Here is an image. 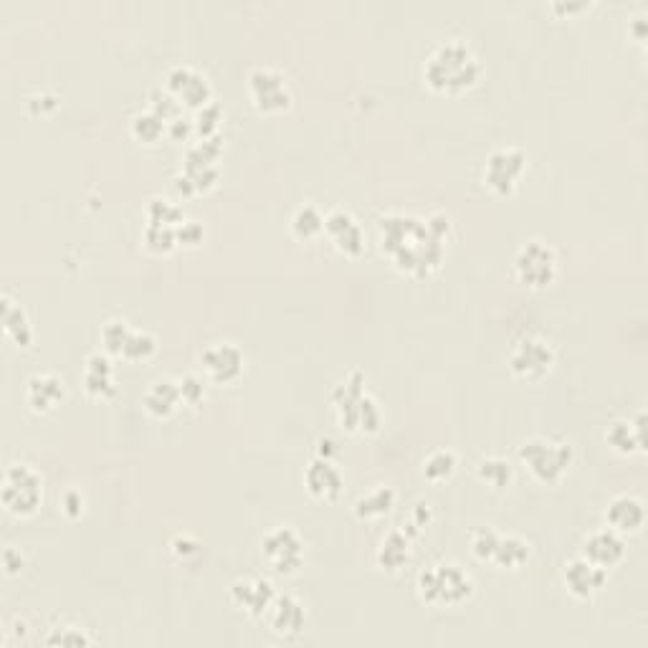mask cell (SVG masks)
I'll return each mask as SVG.
<instances>
[{
  "mask_svg": "<svg viewBox=\"0 0 648 648\" xmlns=\"http://www.w3.org/2000/svg\"><path fill=\"white\" fill-rule=\"evenodd\" d=\"M380 251L390 264L413 279H428L446 261V238L438 236L428 218L413 213H385L378 218Z\"/></svg>",
  "mask_w": 648,
  "mask_h": 648,
  "instance_id": "6da1fadb",
  "label": "cell"
},
{
  "mask_svg": "<svg viewBox=\"0 0 648 648\" xmlns=\"http://www.w3.org/2000/svg\"><path fill=\"white\" fill-rule=\"evenodd\" d=\"M481 71L484 69L474 49L461 38H449L428 54L423 64V81L431 92L454 97L474 87L481 79Z\"/></svg>",
  "mask_w": 648,
  "mask_h": 648,
  "instance_id": "7a4b0ae2",
  "label": "cell"
},
{
  "mask_svg": "<svg viewBox=\"0 0 648 648\" xmlns=\"http://www.w3.org/2000/svg\"><path fill=\"white\" fill-rule=\"evenodd\" d=\"M365 385H368L365 373L357 368L350 370L332 390V408L342 431L373 436L383 426V408Z\"/></svg>",
  "mask_w": 648,
  "mask_h": 648,
  "instance_id": "3957f363",
  "label": "cell"
},
{
  "mask_svg": "<svg viewBox=\"0 0 648 648\" xmlns=\"http://www.w3.org/2000/svg\"><path fill=\"white\" fill-rule=\"evenodd\" d=\"M519 461L527 466V471L532 474V479L540 484H560L565 479V474L570 471L575 461L573 443L562 441V438L552 436H530L519 443L517 449Z\"/></svg>",
  "mask_w": 648,
  "mask_h": 648,
  "instance_id": "277c9868",
  "label": "cell"
},
{
  "mask_svg": "<svg viewBox=\"0 0 648 648\" xmlns=\"http://www.w3.org/2000/svg\"><path fill=\"white\" fill-rule=\"evenodd\" d=\"M476 585L471 573L456 562H438V565L426 567L418 573L416 593L426 605H438V608H456L464 605L474 595Z\"/></svg>",
  "mask_w": 648,
  "mask_h": 648,
  "instance_id": "5b68a950",
  "label": "cell"
},
{
  "mask_svg": "<svg viewBox=\"0 0 648 648\" xmlns=\"http://www.w3.org/2000/svg\"><path fill=\"white\" fill-rule=\"evenodd\" d=\"M3 507L16 517H33L44 502V479L33 466L11 464L3 474Z\"/></svg>",
  "mask_w": 648,
  "mask_h": 648,
  "instance_id": "8992f818",
  "label": "cell"
},
{
  "mask_svg": "<svg viewBox=\"0 0 648 648\" xmlns=\"http://www.w3.org/2000/svg\"><path fill=\"white\" fill-rule=\"evenodd\" d=\"M514 274L530 289L552 287L557 274H560V261H557L555 249L540 238L524 241L514 254Z\"/></svg>",
  "mask_w": 648,
  "mask_h": 648,
  "instance_id": "52a82bcc",
  "label": "cell"
},
{
  "mask_svg": "<svg viewBox=\"0 0 648 648\" xmlns=\"http://www.w3.org/2000/svg\"><path fill=\"white\" fill-rule=\"evenodd\" d=\"M261 557L276 575H294L307 560V545L292 524H279L261 537Z\"/></svg>",
  "mask_w": 648,
  "mask_h": 648,
  "instance_id": "ba28073f",
  "label": "cell"
},
{
  "mask_svg": "<svg viewBox=\"0 0 648 648\" xmlns=\"http://www.w3.org/2000/svg\"><path fill=\"white\" fill-rule=\"evenodd\" d=\"M555 347L542 335H522L509 350V370L527 383L547 378L555 368Z\"/></svg>",
  "mask_w": 648,
  "mask_h": 648,
  "instance_id": "9c48e42d",
  "label": "cell"
},
{
  "mask_svg": "<svg viewBox=\"0 0 648 648\" xmlns=\"http://www.w3.org/2000/svg\"><path fill=\"white\" fill-rule=\"evenodd\" d=\"M246 87H249L251 104L261 114H279L292 107L294 97L287 84V76L271 66H254L246 76Z\"/></svg>",
  "mask_w": 648,
  "mask_h": 648,
  "instance_id": "30bf717a",
  "label": "cell"
},
{
  "mask_svg": "<svg viewBox=\"0 0 648 648\" xmlns=\"http://www.w3.org/2000/svg\"><path fill=\"white\" fill-rule=\"evenodd\" d=\"M527 152L522 147H497L489 152L484 165L486 188L497 195H512L517 190L519 180L527 173Z\"/></svg>",
  "mask_w": 648,
  "mask_h": 648,
  "instance_id": "8fae6325",
  "label": "cell"
},
{
  "mask_svg": "<svg viewBox=\"0 0 648 648\" xmlns=\"http://www.w3.org/2000/svg\"><path fill=\"white\" fill-rule=\"evenodd\" d=\"M200 370H203L208 383L231 385L246 370V355L236 342H211L206 350L200 352Z\"/></svg>",
  "mask_w": 648,
  "mask_h": 648,
  "instance_id": "7c38bea8",
  "label": "cell"
},
{
  "mask_svg": "<svg viewBox=\"0 0 648 648\" xmlns=\"http://www.w3.org/2000/svg\"><path fill=\"white\" fill-rule=\"evenodd\" d=\"M165 89L183 104V109H203L213 102V87L208 76L190 64H178L165 76Z\"/></svg>",
  "mask_w": 648,
  "mask_h": 648,
  "instance_id": "4fadbf2b",
  "label": "cell"
},
{
  "mask_svg": "<svg viewBox=\"0 0 648 648\" xmlns=\"http://www.w3.org/2000/svg\"><path fill=\"white\" fill-rule=\"evenodd\" d=\"M264 621L276 638L297 641L304 633V628H307V608H304V603L297 595L279 593L274 598V603H271L269 613L264 616Z\"/></svg>",
  "mask_w": 648,
  "mask_h": 648,
  "instance_id": "5bb4252c",
  "label": "cell"
},
{
  "mask_svg": "<svg viewBox=\"0 0 648 648\" xmlns=\"http://www.w3.org/2000/svg\"><path fill=\"white\" fill-rule=\"evenodd\" d=\"M324 233L330 236L332 246L347 259H357L365 254V231L345 208H332L324 213Z\"/></svg>",
  "mask_w": 648,
  "mask_h": 648,
  "instance_id": "9a60e30c",
  "label": "cell"
},
{
  "mask_svg": "<svg viewBox=\"0 0 648 648\" xmlns=\"http://www.w3.org/2000/svg\"><path fill=\"white\" fill-rule=\"evenodd\" d=\"M562 580H565L567 593L573 595L575 600H593L608 585V570L578 555L565 562Z\"/></svg>",
  "mask_w": 648,
  "mask_h": 648,
  "instance_id": "2e32d148",
  "label": "cell"
},
{
  "mask_svg": "<svg viewBox=\"0 0 648 648\" xmlns=\"http://www.w3.org/2000/svg\"><path fill=\"white\" fill-rule=\"evenodd\" d=\"M228 595L238 611L251 618H264L279 593L269 578H238L236 583H231Z\"/></svg>",
  "mask_w": 648,
  "mask_h": 648,
  "instance_id": "e0dca14e",
  "label": "cell"
},
{
  "mask_svg": "<svg viewBox=\"0 0 648 648\" xmlns=\"http://www.w3.org/2000/svg\"><path fill=\"white\" fill-rule=\"evenodd\" d=\"M304 486L319 502H335L345 492V476L337 469L335 461L314 456L307 466H304Z\"/></svg>",
  "mask_w": 648,
  "mask_h": 648,
  "instance_id": "ac0fdd59",
  "label": "cell"
},
{
  "mask_svg": "<svg viewBox=\"0 0 648 648\" xmlns=\"http://www.w3.org/2000/svg\"><path fill=\"white\" fill-rule=\"evenodd\" d=\"M626 552L628 547L621 532L611 530V527H603V530H595L585 537L583 552H580V555H583L585 560L595 562V565L605 567V570H611V567L621 565Z\"/></svg>",
  "mask_w": 648,
  "mask_h": 648,
  "instance_id": "d6986e66",
  "label": "cell"
},
{
  "mask_svg": "<svg viewBox=\"0 0 648 648\" xmlns=\"http://www.w3.org/2000/svg\"><path fill=\"white\" fill-rule=\"evenodd\" d=\"M605 443L623 456L646 451V413L638 411L636 418H616L605 428Z\"/></svg>",
  "mask_w": 648,
  "mask_h": 648,
  "instance_id": "ffe728a7",
  "label": "cell"
},
{
  "mask_svg": "<svg viewBox=\"0 0 648 648\" xmlns=\"http://www.w3.org/2000/svg\"><path fill=\"white\" fill-rule=\"evenodd\" d=\"M81 385H84L89 398H114V395H117V380H114L112 355H107V352H92V355L87 357V362H84Z\"/></svg>",
  "mask_w": 648,
  "mask_h": 648,
  "instance_id": "44dd1931",
  "label": "cell"
},
{
  "mask_svg": "<svg viewBox=\"0 0 648 648\" xmlns=\"http://www.w3.org/2000/svg\"><path fill=\"white\" fill-rule=\"evenodd\" d=\"M66 400V383L56 373H36L26 383V403L33 413H49Z\"/></svg>",
  "mask_w": 648,
  "mask_h": 648,
  "instance_id": "7402d4cb",
  "label": "cell"
},
{
  "mask_svg": "<svg viewBox=\"0 0 648 648\" xmlns=\"http://www.w3.org/2000/svg\"><path fill=\"white\" fill-rule=\"evenodd\" d=\"M605 522L621 535H633L646 522V504L636 494H618L605 509Z\"/></svg>",
  "mask_w": 648,
  "mask_h": 648,
  "instance_id": "603a6c76",
  "label": "cell"
},
{
  "mask_svg": "<svg viewBox=\"0 0 648 648\" xmlns=\"http://www.w3.org/2000/svg\"><path fill=\"white\" fill-rule=\"evenodd\" d=\"M142 405L157 421L175 416L180 405H183V395H180V380L178 378H157L147 385L145 395H142Z\"/></svg>",
  "mask_w": 648,
  "mask_h": 648,
  "instance_id": "cb8c5ba5",
  "label": "cell"
},
{
  "mask_svg": "<svg viewBox=\"0 0 648 648\" xmlns=\"http://www.w3.org/2000/svg\"><path fill=\"white\" fill-rule=\"evenodd\" d=\"M413 557V537L403 527H393L388 535L380 540L375 550V562L385 573H400Z\"/></svg>",
  "mask_w": 648,
  "mask_h": 648,
  "instance_id": "d4e9b609",
  "label": "cell"
},
{
  "mask_svg": "<svg viewBox=\"0 0 648 648\" xmlns=\"http://www.w3.org/2000/svg\"><path fill=\"white\" fill-rule=\"evenodd\" d=\"M532 557V545L524 537L519 535H499L497 547H494V555L489 560V565H494L497 570H522Z\"/></svg>",
  "mask_w": 648,
  "mask_h": 648,
  "instance_id": "484cf974",
  "label": "cell"
},
{
  "mask_svg": "<svg viewBox=\"0 0 648 648\" xmlns=\"http://www.w3.org/2000/svg\"><path fill=\"white\" fill-rule=\"evenodd\" d=\"M3 332L16 347H28L33 342L31 317L18 302H13L8 294H3Z\"/></svg>",
  "mask_w": 648,
  "mask_h": 648,
  "instance_id": "4316f807",
  "label": "cell"
},
{
  "mask_svg": "<svg viewBox=\"0 0 648 648\" xmlns=\"http://www.w3.org/2000/svg\"><path fill=\"white\" fill-rule=\"evenodd\" d=\"M395 489L390 484H378L373 486L368 494H362L355 502V517L362 519V522H373V519L385 517V514L393 512L395 507Z\"/></svg>",
  "mask_w": 648,
  "mask_h": 648,
  "instance_id": "83f0119b",
  "label": "cell"
},
{
  "mask_svg": "<svg viewBox=\"0 0 648 648\" xmlns=\"http://www.w3.org/2000/svg\"><path fill=\"white\" fill-rule=\"evenodd\" d=\"M476 476H479L481 484L492 486L494 492H504L514 481V466L504 456H484L476 464Z\"/></svg>",
  "mask_w": 648,
  "mask_h": 648,
  "instance_id": "f1b7e54d",
  "label": "cell"
},
{
  "mask_svg": "<svg viewBox=\"0 0 648 648\" xmlns=\"http://www.w3.org/2000/svg\"><path fill=\"white\" fill-rule=\"evenodd\" d=\"M289 228H292L294 238H299V241H314L324 233V213L314 203H304L292 213Z\"/></svg>",
  "mask_w": 648,
  "mask_h": 648,
  "instance_id": "f546056e",
  "label": "cell"
},
{
  "mask_svg": "<svg viewBox=\"0 0 648 648\" xmlns=\"http://www.w3.org/2000/svg\"><path fill=\"white\" fill-rule=\"evenodd\" d=\"M130 132L137 142L155 145V142H160L162 137L168 135V122L157 117L155 112H150V109H145V112H137L130 119Z\"/></svg>",
  "mask_w": 648,
  "mask_h": 648,
  "instance_id": "4dcf8cb0",
  "label": "cell"
},
{
  "mask_svg": "<svg viewBox=\"0 0 648 648\" xmlns=\"http://www.w3.org/2000/svg\"><path fill=\"white\" fill-rule=\"evenodd\" d=\"M423 476L433 484H441V481H449L451 476L456 474V466H459V456L451 449H436L423 459Z\"/></svg>",
  "mask_w": 648,
  "mask_h": 648,
  "instance_id": "1f68e13d",
  "label": "cell"
},
{
  "mask_svg": "<svg viewBox=\"0 0 648 648\" xmlns=\"http://www.w3.org/2000/svg\"><path fill=\"white\" fill-rule=\"evenodd\" d=\"M147 223H157V226H173L178 228L180 223L185 221V213L178 203H173L170 198H162V195H155V198L147 200L145 208Z\"/></svg>",
  "mask_w": 648,
  "mask_h": 648,
  "instance_id": "d6a6232c",
  "label": "cell"
},
{
  "mask_svg": "<svg viewBox=\"0 0 648 648\" xmlns=\"http://www.w3.org/2000/svg\"><path fill=\"white\" fill-rule=\"evenodd\" d=\"M142 241L145 249L157 256H168L178 249V236H175L173 226H157V223H147L142 231Z\"/></svg>",
  "mask_w": 648,
  "mask_h": 648,
  "instance_id": "836d02e7",
  "label": "cell"
},
{
  "mask_svg": "<svg viewBox=\"0 0 648 648\" xmlns=\"http://www.w3.org/2000/svg\"><path fill=\"white\" fill-rule=\"evenodd\" d=\"M157 352V337L147 330H135L132 327L130 335H127L125 347H122V360L127 362H140V360H150L152 355Z\"/></svg>",
  "mask_w": 648,
  "mask_h": 648,
  "instance_id": "e575fe53",
  "label": "cell"
},
{
  "mask_svg": "<svg viewBox=\"0 0 648 648\" xmlns=\"http://www.w3.org/2000/svg\"><path fill=\"white\" fill-rule=\"evenodd\" d=\"M221 122H223V107L218 102H211L203 109H198V112L193 114L195 140H211V137L221 135Z\"/></svg>",
  "mask_w": 648,
  "mask_h": 648,
  "instance_id": "d590c367",
  "label": "cell"
},
{
  "mask_svg": "<svg viewBox=\"0 0 648 648\" xmlns=\"http://www.w3.org/2000/svg\"><path fill=\"white\" fill-rule=\"evenodd\" d=\"M130 322H127V319H119V317H114V319H109V322H104L102 324V347H104V352H107V355H112V357H119L122 355V347H125V342H127V335H130Z\"/></svg>",
  "mask_w": 648,
  "mask_h": 648,
  "instance_id": "8d00e7d4",
  "label": "cell"
},
{
  "mask_svg": "<svg viewBox=\"0 0 648 648\" xmlns=\"http://www.w3.org/2000/svg\"><path fill=\"white\" fill-rule=\"evenodd\" d=\"M147 109H150V112H155L157 117L165 119L168 125L173 122V119L183 117V104H180L178 99H175L165 87H157L147 94Z\"/></svg>",
  "mask_w": 648,
  "mask_h": 648,
  "instance_id": "74e56055",
  "label": "cell"
},
{
  "mask_svg": "<svg viewBox=\"0 0 648 648\" xmlns=\"http://www.w3.org/2000/svg\"><path fill=\"white\" fill-rule=\"evenodd\" d=\"M499 535H502V532L494 530L492 524L476 527V530L471 532V555H474L479 562H486V565H489V560H492L494 555V547H497L499 542Z\"/></svg>",
  "mask_w": 648,
  "mask_h": 648,
  "instance_id": "f35d334b",
  "label": "cell"
},
{
  "mask_svg": "<svg viewBox=\"0 0 648 648\" xmlns=\"http://www.w3.org/2000/svg\"><path fill=\"white\" fill-rule=\"evenodd\" d=\"M178 380H180V395H183V405L195 408V405H200L203 400H206V378H200V375H195V373H188Z\"/></svg>",
  "mask_w": 648,
  "mask_h": 648,
  "instance_id": "ab89813d",
  "label": "cell"
},
{
  "mask_svg": "<svg viewBox=\"0 0 648 648\" xmlns=\"http://www.w3.org/2000/svg\"><path fill=\"white\" fill-rule=\"evenodd\" d=\"M44 643H49V646H89L92 638L79 626H56L54 633L46 636Z\"/></svg>",
  "mask_w": 648,
  "mask_h": 648,
  "instance_id": "60d3db41",
  "label": "cell"
},
{
  "mask_svg": "<svg viewBox=\"0 0 648 648\" xmlns=\"http://www.w3.org/2000/svg\"><path fill=\"white\" fill-rule=\"evenodd\" d=\"M175 236H178V246L195 249V246H200L203 238H206V228H203V223L193 221V218H185V221L175 228Z\"/></svg>",
  "mask_w": 648,
  "mask_h": 648,
  "instance_id": "b9f144b4",
  "label": "cell"
},
{
  "mask_svg": "<svg viewBox=\"0 0 648 648\" xmlns=\"http://www.w3.org/2000/svg\"><path fill=\"white\" fill-rule=\"evenodd\" d=\"M61 512L66 514V517L76 519L84 514V509H87V499H84V494H81V489H76V486H69V489H64V494H61Z\"/></svg>",
  "mask_w": 648,
  "mask_h": 648,
  "instance_id": "7bdbcfd3",
  "label": "cell"
},
{
  "mask_svg": "<svg viewBox=\"0 0 648 648\" xmlns=\"http://www.w3.org/2000/svg\"><path fill=\"white\" fill-rule=\"evenodd\" d=\"M170 552H173L180 562H188V560H193V557L200 555V545H198V540H193V537L178 535L173 542H170Z\"/></svg>",
  "mask_w": 648,
  "mask_h": 648,
  "instance_id": "ee69618b",
  "label": "cell"
},
{
  "mask_svg": "<svg viewBox=\"0 0 648 648\" xmlns=\"http://www.w3.org/2000/svg\"><path fill=\"white\" fill-rule=\"evenodd\" d=\"M168 137L175 142H190L195 137V127H193V117H178L173 119L168 125Z\"/></svg>",
  "mask_w": 648,
  "mask_h": 648,
  "instance_id": "f6af8a7d",
  "label": "cell"
},
{
  "mask_svg": "<svg viewBox=\"0 0 648 648\" xmlns=\"http://www.w3.org/2000/svg\"><path fill=\"white\" fill-rule=\"evenodd\" d=\"M3 567H6L8 575L23 573V567H26V555H23L18 547L8 545L6 550H3Z\"/></svg>",
  "mask_w": 648,
  "mask_h": 648,
  "instance_id": "bcb514c9",
  "label": "cell"
},
{
  "mask_svg": "<svg viewBox=\"0 0 648 648\" xmlns=\"http://www.w3.org/2000/svg\"><path fill=\"white\" fill-rule=\"evenodd\" d=\"M433 519V509H431V504L428 502H418L416 507H413V512H411V519H408V527H413V530L418 532V535H421V530L423 527H426L428 522H431Z\"/></svg>",
  "mask_w": 648,
  "mask_h": 648,
  "instance_id": "7dc6e473",
  "label": "cell"
},
{
  "mask_svg": "<svg viewBox=\"0 0 648 648\" xmlns=\"http://www.w3.org/2000/svg\"><path fill=\"white\" fill-rule=\"evenodd\" d=\"M590 3L588 0H570V3H565V0H555L550 6L552 13H557V16H575V13H583L588 11Z\"/></svg>",
  "mask_w": 648,
  "mask_h": 648,
  "instance_id": "c3c4849f",
  "label": "cell"
},
{
  "mask_svg": "<svg viewBox=\"0 0 648 648\" xmlns=\"http://www.w3.org/2000/svg\"><path fill=\"white\" fill-rule=\"evenodd\" d=\"M337 454H340V449H337L335 438H330V436H319L317 438V456L332 461Z\"/></svg>",
  "mask_w": 648,
  "mask_h": 648,
  "instance_id": "681fc988",
  "label": "cell"
},
{
  "mask_svg": "<svg viewBox=\"0 0 648 648\" xmlns=\"http://www.w3.org/2000/svg\"><path fill=\"white\" fill-rule=\"evenodd\" d=\"M631 36L636 38L638 44L646 41V16H643V13H638V16L631 21Z\"/></svg>",
  "mask_w": 648,
  "mask_h": 648,
  "instance_id": "f907efd6",
  "label": "cell"
}]
</instances>
